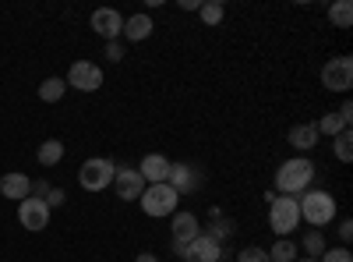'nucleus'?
Returning <instances> with one entry per match:
<instances>
[{
    "label": "nucleus",
    "mask_w": 353,
    "mask_h": 262,
    "mask_svg": "<svg viewBox=\"0 0 353 262\" xmlns=\"http://www.w3.org/2000/svg\"><path fill=\"white\" fill-rule=\"evenodd\" d=\"M314 163L307 160V156H293V160H286L279 170H276V191L279 195H304L307 188H311V181H314Z\"/></svg>",
    "instance_id": "obj_1"
},
{
    "label": "nucleus",
    "mask_w": 353,
    "mask_h": 262,
    "mask_svg": "<svg viewBox=\"0 0 353 262\" xmlns=\"http://www.w3.org/2000/svg\"><path fill=\"white\" fill-rule=\"evenodd\" d=\"M297 206H301V220L311 223L314 230L329 227V223L336 220V213H339L332 191H325V188H307V191L297 198Z\"/></svg>",
    "instance_id": "obj_2"
},
{
    "label": "nucleus",
    "mask_w": 353,
    "mask_h": 262,
    "mask_svg": "<svg viewBox=\"0 0 353 262\" xmlns=\"http://www.w3.org/2000/svg\"><path fill=\"white\" fill-rule=\"evenodd\" d=\"M141 213L145 216H152V220H163V216H173L176 213V206H181V195H176L166 181L163 185H145V191H141Z\"/></svg>",
    "instance_id": "obj_3"
},
{
    "label": "nucleus",
    "mask_w": 353,
    "mask_h": 262,
    "mask_svg": "<svg viewBox=\"0 0 353 262\" xmlns=\"http://www.w3.org/2000/svg\"><path fill=\"white\" fill-rule=\"evenodd\" d=\"M269 227H272V234L290 238L293 230L301 227V206H297V198H293V195H276L269 202Z\"/></svg>",
    "instance_id": "obj_4"
},
{
    "label": "nucleus",
    "mask_w": 353,
    "mask_h": 262,
    "mask_svg": "<svg viewBox=\"0 0 353 262\" xmlns=\"http://www.w3.org/2000/svg\"><path fill=\"white\" fill-rule=\"evenodd\" d=\"M113 174H117V163L106 160V156H92V160H85L81 170H78V185L85 191H106L113 185Z\"/></svg>",
    "instance_id": "obj_5"
},
{
    "label": "nucleus",
    "mask_w": 353,
    "mask_h": 262,
    "mask_svg": "<svg viewBox=\"0 0 353 262\" xmlns=\"http://www.w3.org/2000/svg\"><path fill=\"white\" fill-rule=\"evenodd\" d=\"M173 252L181 255V259H188V262H223V259H230L226 248L216 238H209V234H198L188 245H173Z\"/></svg>",
    "instance_id": "obj_6"
},
{
    "label": "nucleus",
    "mask_w": 353,
    "mask_h": 262,
    "mask_svg": "<svg viewBox=\"0 0 353 262\" xmlns=\"http://www.w3.org/2000/svg\"><path fill=\"white\" fill-rule=\"evenodd\" d=\"M321 85L329 93H350L353 85V57H332V61L321 68Z\"/></svg>",
    "instance_id": "obj_7"
},
{
    "label": "nucleus",
    "mask_w": 353,
    "mask_h": 262,
    "mask_svg": "<svg viewBox=\"0 0 353 262\" xmlns=\"http://www.w3.org/2000/svg\"><path fill=\"white\" fill-rule=\"evenodd\" d=\"M68 89H78V93H96L103 85V68L96 61H74L71 71H68Z\"/></svg>",
    "instance_id": "obj_8"
},
{
    "label": "nucleus",
    "mask_w": 353,
    "mask_h": 262,
    "mask_svg": "<svg viewBox=\"0 0 353 262\" xmlns=\"http://www.w3.org/2000/svg\"><path fill=\"white\" fill-rule=\"evenodd\" d=\"M18 223L25 227V230H46L50 227V206H46V198H21L18 202Z\"/></svg>",
    "instance_id": "obj_9"
},
{
    "label": "nucleus",
    "mask_w": 353,
    "mask_h": 262,
    "mask_svg": "<svg viewBox=\"0 0 353 262\" xmlns=\"http://www.w3.org/2000/svg\"><path fill=\"white\" fill-rule=\"evenodd\" d=\"M113 191H117V198H124V202L141 198V191H145L141 174H138L134 167H117V174H113Z\"/></svg>",
    "instance_id": "obj_10"
},
{
    "label": "nucleus",
    "mask_w": 353,
    "mask_h": 262,
    "mask_svg": "<svg viewBox=\"0 0 353 262\" xmlns=\"http://www.w3.org/2000/svg\"><path fill=\"white\" fill-rule=\"evenodd\" d=\"M92 28L106 43H113L117 36L124 32V15L117 11V8H99V11H92Z\"/></svg>",
    "instance_id": "obj_11"
},
{
    "label": "nucleus",
    "mask_w": 353,
    "mask_h": 262,
    "mask_svg": "<svg viewBox=\"0 0 353 262\" xmlns=\"http://www.w3.org/2000/svg\"><path fill=\"white\" fill-rule=\"evenodd\" d=\"M170 230H173V245H188V241H194L201 234V220L194 213H188V209H176Z\"/></svg>",
    "instance_id": "obj_12"
},
{
    "label": "nucleus",
    "mask_w": 353,
    "mask_h": 262,
    "mask_svg": "<svg viewBox=\"0 0 353 262\" xmlns=\"http://www.w3.org/2000/svg\"><path fill=\"white\" fill-rule=\"evenodd\" d=\"M166 185H170L176 195H188V191H194V188L201 185V178H198V170H194L191 163H170Z\"/></svg>",
    "instance_id": "obj_13"
},
{
    "label": "nucleus",
    "mask_w": 353,
    "mask_h": 262,
    "mask_svg": "<svg viewBox=\"0 0 353 262\" xmlns=\"http://www.w3.org/2000/svg\"><path fill=\"white\" fill-rule=\"evenodd\" d=\"M138 174H141L145 185H163L170 178V160L163 153H149V156L138 163Z\"/></svg>",
    "instance_id": "obj_14"
},
{
    "label": "nucleus",
    "mask_w": 353,
    "mask_h": 262,
    "mask_svg": "<svg viewBox=\"0 0 353 262\" xmlns=\"http://www.w3.org/2000/svg\"><path fill=\"white\" fill-rule=\"evenodd\" d=\"M0 195H4V198H14V202L28 198V195H32V181H28V174L8 170L4 178H0Z\"/></svg>",
    "instance_id": "obj_15"
},
{
    "label": "nucleus",
    "mask_w": 353,
    "mask_h": 262,
    "mask_svg": "<svg viewBox=\"0 0 353 262\" xmlns=\"http://www.w3.org/2000/svg\"><path fill=\"white\" fill-rule=\"evenodd\" d=\"M318 128H314V121H304V124H293L290 128V135H286V142L293 145L297 153H311L314 145H318Z\"/></svg>",
    "instance_id": "obj_16"
},
{
    "label": "nucleus",
    "mask_w": 353,
    "mask_h": 262,
    "mask_svg": "<svg viewBox=\"0 0 353 262\" xmlns=\"http://www.w3.org/2000/svg\"><path fill=\"white\" fill-rule=\"evenodd\" d=\"M152 28H156V25H152L149 15H131V18H124V32H121V36H124L128 43H141V39L152 36Z\"/></svg>",
    "instance_id": "obj_17"
},
{
    "label": "nucleus",
    "mask_w": 353,
    "mask_h": 262,
    "mask_svg": "<svg viewBox=\"0 0 353 262\" xmlns=\"http://www.w3.org/2000/svg\"><path fill=\"white\" fill-rule=\"evenodd\" d=\"M265 252H269V262H293L301 248H297V241H293V238H276V245L265 248Z\"/></svg>",
    "instance_id": "obj_18"
},
{
    "label": "nucleus",
    "mask_w": 353,
    "mask_h": 262,
    "mask_svg": "<svg viewBox=\"0 0 353 262\" xmlns=\"http://www.w3.org/2000/svg\"><path fill=\"white\" fill-rule=\"evenodd\" d=\"M36 160H39L43 167H57V163L64 160V142H57V138H46V142L39 145Z\"/></svg>",
    "instance_id": "obj_19"
},
{
    "label": "nucleus",
    "mask_w": 353,
    "mask_h": 262,
    "mask_svg": "<svg viewBox=\"0 0 353 262\" xmlns=\"http://www.w3.org/2000/svg\"><path fill=\"white\" fill-rule=\"evenodd\" d=\"M64 93H68V82H64V78H46V82L39 85V100H43V103H61Z\"/></svg>",
    "instance_id": "obj_20"
},
{
    "label": "nucleus",
    "mask_w": 353,
    "mask_h": 262,
    "mask_svg": "<svg viewBox=\"0 0 353 262\" xmlns=\"http://www.w3.org/2000/svg\"><path fill=\"white\" fill-rule=\"evenodd\" d=\"M329 21L336 28H350L353 25V4H350V0H336V4L329 8Z\"/></svg>",
    "instance_id": "obj_21"
},
{
    "label": "nucleus",
    "mask_w": 353,
    "mask_h": 262,
    "mask_svg": "<svg viewBox=\"0 0 353 262\" xmlns=\"http://www.w3.org/2000/svg\"><path fill=\"white\" fill-rule=\"evenodd\" d=\"M198 15H201V21H205V25H219V21L226 18V8L219 4V0H201Z\"/></svg>",
    "instance_id": "obj_22"
},
{
    "label": "nucleus",
    "mask_w": 353,
    "mask_h": 262,
    "mask_svg": "<svg viewBox=\"0 0 353 262\" xmlns=\"http://www.w3.org/2000/svg\"><path fill=\"white\" fill-rule=\"evenodd\" d=\"M332 149H336V160H339V163H350V160H353V135H350V128L332 138Z\"/></svg>",
    "instance_id": "obj_23"
},
{
    "label": "nucleus",
    "mask_w": 353,
    "mask_h": 262,
    "mask_svg": "<svg viewBox=\"0 0 353 262\" xmlns=\"http://www.w3.org/2000/svg\"><path fill=\"white\" fill-rule=\"evenodd\" d=\"M314 128H318V135H329V138H336L339 131H346V124H343L339 113H325V118H321Z\"/></svg>",
    "instance_id": "obj_24"
},
{
    "label": "nucleus",
    "mask_w": 353,
    "mask_h": 262,
    "mask_svg": "<svg viewBox=\"0 0 353 262\" xmlns=\"http://www.w3.org/2000/svg\"><path fill=\"white\" fill-rule=\"evenodd\" d=\"M325 248H329V245H325V234H321V230H307V234H304V252H307V259H318Z\"/></svg>",
    "instance_id": "obj_25"
},
{
    "label": "nucleus",
    "mask_w": 353,
    "mask_h": 262,
    "mask_svg": "<svg viewBox=\"0 0 353 262\" xmlns=\"http://www.w3.org/2000/svg\"><path fill=\"white\" fill-rule=\"evenodd\" d=\"M237 262H269V252L261 245H248V248L237 252Z\"/></svg>",
    "instance_id": "obj_26"
},
{
    "label": "nucleus",
    "mask_w": 353,
    "mask_h": 262,
    "mask_svg": "<svg viewBox=\"0 0 353 262\" xmlns=\"http://www.w3.org/2000/svg\"><path fill=\"white\" fill-rule=\"evenodd\" d=\"M318 262H353V255H350V248H325V252H321L318 255Z\"/></svg>",
    "instance_id": "obj_27"
},
{
    "label": "nucleus",
    "mask_w": 353,
    "mask_h": 262,
    "mask_svg": "<svg viewBox=\"0 0 353 262\" xmlns=\"http://www.w3.org/2000/svg\"><path fill=\"white\" fill-rule=\"evenodd\" d=\"M106 61H124V43L121 39H113V43H106Z\"/></svg>",
    "instance_id": "obj_28"
},
{
    "label": "nucleus",
    "mask_w": 353,
    "mask_h": 262,
    "mask_svg": "<svg viewBox=\"0 0 353 262\" xmlns=\"http://www.w3.org/2000/svg\"><path fill=\"white\" fill-rule=\"evenodd\" d=\"M46 198H50L46 206H50V209H57V206H64V198H68V195H64V188H50V191H46Z\"/></svg>",
    "instance_id": "obj_29"
},
{
    "label": "nucleus",
    "mask_w": 353,
    "mask_h": 262,
    "mask_svg": "<svg viewBox=\"0 0 353 262\" xmlns=\"http://www.w3.org/2000/svg\"><path fill=\"white\" fill-rule=\"evenodd\" d=\"M336 230H339V238H343V248H346V245L353 241V220H339V227H336Z\"/></svg>",
    "instance_id": "obj_30"
},
{
    "label": "nucleus",
    "mask_w": 353,
    "mask_h": 262,
    "mask_svg": "<svg viewBox=\"0 0 353 262\" xmlns=\"http://www.w3.org/2000/svg\"><path fill=\"white\" fill-rule=\"evenodd\" d=\"M336 113H339V118H343V124H346V128H350V121H353V103H350V100H346V103H343V106H339V110H336Z\"/></svg>",
    "instance_id": "obj_31"
},
{
    "label": "nucleus",
    "mask_w": 353,
    "mask_h": 262,
    "mask_svg": "<svg viewBox=\"0 0 353 262\" xmlns=\"http://www.w3.org/2000/svg\"><path fill=\"white\" fill-rule=\"evenodd\" d=\"M201 0H181V11H198Z\"/></svg>",
    "instance_id": "obj_32"
},
{
    "label": "nucleus",
    "mask_w": 353,
    "mask_h": 262,
    "mask_svg": "<svg viewBox=\"0 0 353 262\" xmlns=\"http://www.w3.org/2000/svg\"><path fill=\"white\" fill-rule=\"evenodd\" d=\"M134 262H159V255H152V252H141Z\"/></svg>",
    "instance_id": "obj_33"
},
{
    "label": "nucleus",
    "mask_w": 353,
    "mask_h": 262,
    "mask_svg": "<svg viewBox=\"0 0 353 262\" xmlns=\"http://www.w3.org/2000/svg\"><path fill=\"white\" fill-rule=\"evenodd\" d=\"M32 191H36V195H32V198H39V195H46V191H50V188H46V185H43V181H39V185H32Z\"/></svg>",
    "instance_id": "obj_34"
},
{
    "label": "nucleus",
    "mask_w": 353,
    "mask_h": 262,
    "mask_svg": "<svg viewBox=\"0 0 353 262\" xmlns=\"http://www.w3.org/2000/svg\"><path fill=\"white\" fill-rule=\"evenodd\" d=\"M293 262H318V259H307V255H304V259H293Z\"/></svg>",
    "instance_id": "obj_35"
}]
</instances>
